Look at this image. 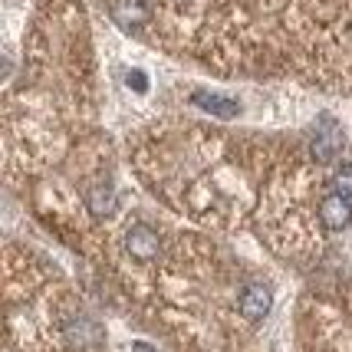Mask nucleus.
Listing matches in <instances>:
<instances>
[{
	"mask_svg": "<svg viewBox=\"0 0 352 352\" xmlns=\"http://www.w3.org/2000/svg\"><path fill=\"white\" fill-rule=\"evenodd\" d=\"M125 254L132 257L135 263H155L162 257V234L152 228V224H132L125 230Z\"/></svg>",
	"mask_w": 352,
	"mask_h": 352,
	"instance_id": "f257e3e1",
	"label": "nucleus"
},
{
	"mask_svg": "<svg viewBox=\"0 0 352 352\" xmlns=\"http://www.w3.org/2000/svg\"><path fill=\"white\" fill-rule=\"evenodd\" d=\"M270 307H274V293H270V287H263V283H247L244 290H241V296H237V313L247 322L267 320Z\"/></svg>",
	"mask_w": 352,
	"mask_h": 352,
	"instance_id": "f03ea898",
	"label": "nucleus"
},
{
	"mask_svg": "<svg viewBox=\"0 0 352 352\" xmlns=\"http://www.w3.org/2000/svg\"><path fill=\"white\" fill-rule=\"evenodd\" d=\"M316 221H320L326 230H342L352 224V198H342V195H322L320 204H316Z\"/></svg>",
	"mask_w": 352,
	"mask_h": 352,
	"instance_id": "7ed1b4c3",
	"label": "nucleus"
},
{
	"mask_svg": "<svg viewBox=\"0 0 352 352\" xmlns=\"http://www.w3.org/2000/svg\"><path fill=\"white\" fill-rule=\"evenodd\" d=\"M82 204H86L89 217H99V221L116 217L119 214V191H116L109 182H99V184H92L89 191L82 195Z\"/></svg>",
	"mask_w": 352,
	"mask_h": 352,
	"instance_id": "20e7f679",
	"label": "nucleus"
},
{
	"mask_svg": "<svg viewBox=\"0 0 352 352\" xmlns=\"http://www.w3.org/2000/svg\"><path fill=\"white\" fill-rule=\"evenodd\" d=\"M112 20H116L122 30L135 33L152 20V7H148L145 0H116V3H112Z\"/></svg>",
	"mask_w": 352,
	"mask_h": 352,
	"instance_id": "39448f33",
	"label": "nucleus"
},
{
	"mask_svg": "<svg viewBox=\"0 0 352 352\" xmlns=\"http://www.w3.org/2000/svg\"><path fill=\"white\" fill-rule=\"evenodd\" d=\"M342 148V132H339V125L333 119H322L316 125V138H313V158L320 162V165H329L336 152Z\"/></svg>",
	"mask_w": 352,
	"mask_h": 352,
	"instance_id": "423d86ee",
	"label": "nucleus"
},
{
	"mask_svg": "<svg viewBox=\"0 0 352 352\" xmlns=\"http://www.w3.org/2000/svg\"><path fill=\"white\" fill-rule=\"evenodd\" d=\"M195 106L204 109V112H211V116H221V119H234L241 106L228 99V96H217V92H195Z\"/></svg>",
	"mask_w": 352,
	"mask_h": 352,
	"instance_id": "0eeeda50",
	"label": "nucleus"
},
{
	"mask_svg": "<svg viewBox=\"0 0 352 352\" xmlns=\"http://www.w3.org/2000/svg\"><path fill=\"white\" fill-rule=\"evenodd\" d=\"M329 188H333L336 195H342V198H352V165H339L336 175H333V182H329Z\"/></svg>",
	"mask_w": 352,
	"mask_h": 352,
	"instance_id": "6e6552de",
	"label": "nucleus"
},
{
	"mask_svg": "<svg viewBox=\"0 0 352 352\" xmlns=\"http://www.w3.org/2000/svg\"><path fill=\"white\" fill-rule=\"evenodd\" d=\"M125 82H129V86H132L135 92H145V89H148V79H145V73H142V69H132V73L125 76Z\"/></svg>",
	"mask_w": 352,
	"mask_h": 352,
	"instance_id": "1a4fd4ad",
	"label": "nucleus"
}]
</instances>
